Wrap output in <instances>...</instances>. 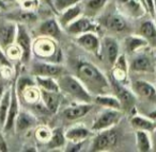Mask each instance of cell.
<instances>
[{"mask_svg":"<svg viewBox=\"0 0 156 152\" xmlns=\"http://www.w3.org/2000/svg\"><path fill=\"white\" fill-rule=\"evenodd\" d=\"M76 77L80 80L83 86L93 97L111 92L109 78H107L98 66L87 60H77Z\"/></svg>","mask_w":156,"mask_h":152,"instance_id":"cell-1","label":"cell"},{"mask_svg":"<svg viewBox=\"0 0 156 152\" xmlns=\"http://www.w3.org/2000/svg\"><path fill=\"white\" fill-rule=\"evenodd\" d=\"M61 94L67 96L75 102L93 103V96L88 92L76 76L73 75H61L57 78Z\"/></svg>","mask_w":156,"mask_h":152,"instance_id":"cell-2","label":"cell"},{"mask_svg":"<svg viewBox=\"0 0 156 152\" xmlns=\"http://www.w3.org/2000/svg\"><path fill=\"white\" fill-rule=\"evenodd\" d=\"M32 54L35 58L42 60L59 63L61 58L60 49H58L57 41L46 36H41L33 42Z\"/></svg>","mask_w":156,"mask_h":152,"instance_id":"cell-3","label":"cell"},{"mask_svg":"<svg viewBox=\"0 0 156 152\" xmlns=\"http://www.w3.org/2000/svg\"><path fill=\"white\" fill-rule=\"evenodd\" d=\"M109 81H110V85H111V92L119 99L122 106V111L127 112V113H132L135 110L136 102H137V96L133 92V90H129L126 86V84H123L121 82L117 81L111 76L109 78Z\"/></svg>","mask_w":156,"mask_h":152,"instance_id":"cell-4","label":"cell"},{"mask_svg":"<svg viewBox=\"0 0 156 152\" xmlns=\"http://www.w3.org/2000/svg\"><path fill=\"white\" fill-rule=\"evenodd\" d=\"M118 143H119V134L115 127L103 131H98L96 132L94 138L92 139L90 151H109L117 147Z\"/></svg>","mask_w":156,"mask_h":152,"instance_id":"cell-5","label":"cell"},{"mask_svg":"<svg viewBox=\"0 0 156 152\" xmlns=\"http://www.w3.org/2000/svg\"><path fill=\"white\" fill-rule=\"evenodd\" d=\"M122 117H123V111L122 110L104 109L96 115L93 124L91 127L92 132L96 133L98 131L113 128L115 124L119 123Z\"/></svg>","mask_w":156,"mask_h":152,"instance_id":"cell-6","label":"cell"},{"mask_svg":"<svg viewBox=\"0 0 156 152\" xmlns=\"http://www.w3.org/2000/svg\"><path fill=\"white\" fill-rule=\"evenodd\" d=\"M102 26L100 22H94L92 17H89L87 15H81L78 18H76L74 22H72L69 25H67L64 28L65 32L72 36H77V35L83 34L87 32H96L100 31Z\"/></svg>","mask_w":156,"mask_h":152,"instance_id":"cell-7","label":"cell"},{"mask_svg":"<svg viewBox=\"0 0 156 152\" xmlns=\"http://www.w3.org/2000/svg\"><path fill=\"white\" fill-rule=\"evenodd\" d=\"M30 71L34 77L41 76V77L58 78L61 75H63L64 68L59 63H54V62H50V61L35 58L31 62Z\"/></svg>","mask_w":156,"mask_h":152,"instance_id":"cell-8","label":"cell"},{"mask_svg":"<svg viewBox=\"0 0 156 152\" xmlns=\"http://www.w3.org/2000/svg\"><path fill=\"white\" fill-rule=\"evenodd\" d=\"M15 44L22 50L20 61L24 64H27L32 59V39L24 24H17V33H16Z\"/></svg>","mask_w":156,"mask_h":152,"instance_id":"cell-9","label":"cell"},{"mask_svg":"<svg viewBox=\"0 0 156 152\" xmlns=\"http://www.w3.org/2000/svg\"><path fill=\"white\" fill-rule=\"evenodd\" d=\"M115 3L117 11L126 18L138 19L147 13V10L140 0H115Z\"/></svg>","mask_w":156,"mask_h":152,"instance_id":"cell-10","label":"cell"},{"mask_svg":"<svg viewBox=\"0 0 156 152\" xmlns=\"http://www.w3.org/2000/svg\"><path fill=\"white\" fill-rule=\"evenodd\" d=\"M120 56V45L117 39L112 36H105L101 43L100 59L107 63L110 67L115 64Z\"/></svg>","mask_w":156,"mask_h":152,"instance_id":"cell-11","label":"cell"},{"mask_svg":"<svg viewBox=\"0 0 156 152\" xmlns=\"http://www.w3.org/2000/svg\"><path fill=\"white\" fill-rule=\"evenodd\" d=\"M118 12V11H117ZM100 25L113 33H123L127 31L128 24L126 17L121 13H108L101 17Z\"/></svg>","mask_w":156,"mask_h":152,"instance_id":"cell-12","label":"cell"},{"mask_svg":"<svg viewBox=\"0 0 156 152\" xmlns=\"http://www.w3.org/2000/svg\"><path fill=\"white\" fill-rule=\"evenodd\" d=\"M20 99L18 96L17 90H16V78L13 80L11 84V102H10V107L8 111V117L5 120V126L2 127L3 131L9 132L15 126V120L17 117L18 113H20Z\"/></svg>","mask_w":156,"mask_h":152,"instance_id":"cell-13","label":"cell"},{"mask_svg":"<svg viewBox=\"0 0 156 152\" xmlns=\"http://www.w3.org/2000/svg\"><path fill=\"white\" fill-rule=\"evenodd\" d=\"M75 42L86 51L90 52L96 58H100L101 43L102 39L96 32H87L75 36Z\"/></svg>","mask_w":156,"mask_h":152,"instance_id":"cell-14","label":"cell"},{"mask_svg":"<svg viewBox=\"0 0 156 152\" xmlns=\"http://www.w3.org/2000/svg\"><path fill=\"white\" fill-rule=\"evenodd\" d=\"M132 90L140 100L149 103H156V87L144 80H135L132 82Z\"/></svg>","mask_w":156,"mask_h":152,"instance_id":"cell-15","label":"cell"},{"mask_svg":"<svg viewBox=\"0 0 156 152\" xmlns=\"http://www.w3.org/2000/svg\"><path fill=\"white\" fill-rule=\"evenodd\" d=\"M16 33H17V22L13 20H3L0 22V47L5 51L15 44Z\"/></svg>","mask_w":156,"mask_h":152,"instance_id":"cell-16","label":"cell"},{"mask_svg":"<svg viewBox=\"0 0 156 152\" xmlns=\"http://www.w3.org/2000/svg\"><path fill=\"white\" fill-rule=\"evenodd\" d=\"M128 65H129V70L134 73H150L155 70V65L151 56H147L142 50L133 54V58Z\"/></svg>","mask_w":156,"mask_h":152,"instance_id":"cell-17","label":"cell"},{"mask_svg":"<svg viewBox=\"0 0 156 152\" xmlns=\"http://www.w3.org/2000/svg\"><path fill=\"white\" fill-rule=\"evenodd\" d=\"M61 31H62V27L60 26L58 19L56 18H48L41 22L37 27V33L40 36L50 37L56 41L60 39Z\"/></svg>","mask_w":156,"mask_h":152,"instance_id":"cell-18","label":"cell"},{"mask_svg":"<svg viewBox=\"0 0 156 152\" xmlns=\"http://www.w3.org/2000/svg\"><path fill=\"white\" fill-rule=\"evenodd\" d=\"M93 109L92 103H86V102H76V104L67 106L63 110L62 114L65 119L67 120H77L80 118L85 117L89 112Z\"/></svg>","mask_w":156,"mask_h":152,"instance_id":"cell-19","label":"cell"},{"mask_svg":"<svg viewBox=\"0 0 156 152\" xmlns=\"http://www.w3.org/2000/svg\"><path fill=\"white\" fill-rule=\"evenodd\" d=\"M92 130L85 126V124L78 123L69 127L65 131V137L66 141L71 143H80V141H86V139L91 135Z\"/></svg>","mask_w":156,"mask_h":152,"instance_id":"cell-20","label":"cell"},{"mask_svg":"<svg viewBox=\"0 0 156 152\" xmlns=\"http://www.w3.org/2000/svg\"><path fill=\"white\" fill-rule=\"evenodd\" d=\"M81 2H83V1H81ZM81 2L72 5V7L67 8L64 11L60 12V13L58 14V16H59L58 22H59V24H60V26L62 27L63 30H64V28L67 25H69L72 22H74L76 18H78L79 16L83 15V3Z\"/></svg>","mask_w":156,"mask_h":152,"instance_id":"cell-21","label":"cell"},{"mask_svg":"<svg viewBox=\"0 0 156 152\" xmlns=\"http://www.w3.org/2000/svg\"><path fill=\"white\" fill-rule=\"evenodd\" d=\"M40 88V87H39ZM41 101L51 114H56L61 102V92H51L40 88Z\"/></svg>","mask_w":156,"mask_h":152,"instance_id":"cell-22","label":"cell"},{"mask_svg":"<svg viewBox=\"0 0 156 152\" xmlns=\"http://www.w3.org/2000/svg\"><path fill=\"white\" fill-rule=\"evenodd\" d=\"M138 34L147 42L150 47L156 49V24L153 18L141 22Z\"/></svg>","mask_w":156,"mask_h":152,"instance_id":"cell-23","label":"cell"},{"mask_svg":"<svg viewBox=\"0 0 156 152\" xmlns=\"http://www.w3.org/2000/svg\"><path fill=\"white\" fill-rule=\"evenodd\" d=\"M124 47L128 54H135L144 48L149 47L147 42L141 35H128L124 39Z\"/></svg>","mask_w":156,"mask_h":152,"instance_id":"cell-24","label":"cell"},{"mask_svg":"<svg viewBox=\"0 0 156 152\" xmlns=\"http://www.w3.org/2000/svg\"><path fill=\"white\" fill-rule=\"evenodd\" d=\"M37 122L35 116L31 112L28 111H20L15 120V130L17 132H25V131L31 129Z\"/></svg>","mask_w":156,"mask_h":152,"instance_id":"cell-25","label":"cell"},{"mask_svg":"<svg viewBox=\"0 0 156 152\" xmlns=\"http://www.w3.org/2000/svg\"><path fill=\"white\" fill-rule=\"evenodd\" d=\"M107 2H108V0H83L81 2L83 14L92 18L96 17L102 13Z\"/></svg>","mask_w":156,"mask_h":152,"instance_id":"cell-26","label":"cell"},{"mask_svg":"<svg viewBox=\"0 0 156 152\" xmlns=\"http://www.w3.org/2000/svg\"><path fill=\"white\" fill-rule=\"evenodd\" d=\"M93 102L98 105H101L104 109H115V110H122L121 103L119 99L115 95L108 94H102L93 97Z\"/></svg>","mask_w":156,"mask_h":152,"instance_id":"cell-27","label":"cell"},{"mask_svg":"<svg viewBox=\"0 0 156 152\" xmlns=\"http://www.w3.org/2000/svg\"><path fill=\"white\" fill-rule=\"evenodd\" d=\"M130 126L136 131L142 130V131H147V132H152L156 128V122H154L147 116L145 117V116L134 114L130 117Z\"/></svg>","mask_w":156,"mask_h":152,"instance_id":"cell-28","label":"cell"},{"mask_svg":"<svg viewBox=\"0 0 156 152\" xmlns=\"http://www.w3.org/2000/svg\"><path fill=\"white\" fill-rule=\"evenodd\" d=\"M66 137H65V131L62 128H56L52 130L50 139L46 143L48 149H59V148L65 147L66 144Z\"/></svg>","mask_w":156,"mask_h":152,"instance_id":"cell-29","label":"cell"},{"mask_svg":"<svg viewBox=\"0 0 156 152\" xmlns=\"http://www.w3.org/2000/svg\"><path fill=\"white\" fill-rule=\"evenodd\" d=\"M8 19L13 20L17 24H27V22H33L37 19V15L34 11H28V10H20L15 11L8 15Z\"/></svg>","mask_w":156,"mask_h":152,"instance_id":"cell-30","label":"cell"},{"mask_svg":"<svg viewBox=\"0 0 156 152\" xmlns=\"http://www.w3.org/2000/svg\"><path fill=\"white\" fill-rule=\"evenodd\" d=\"M136 145H137V150L140 152L152 151L151 133L147 132V131L137 130L136 131Z\"/></svg>","mask_w":156,"mask_h":152,"instance_id":"cell-31","label":"cell"},{"mask_svg":"<svg viewBox=\"0 0 156 152\" xmlns=\"http://www.w3.org/2000/svg\"><path fill=\"white\" fill-rule=\"evenodd\" d=\"M18 96H20V98L23 97L25 102L31 105L41 101V92H40V88L37 84L27 86L23 92L18 94Z\"/></svg>","mask_w":156,"mask_h":152,"instance_id":"cell-32","label":"cell"},{"mask_svg":"<svg viewBox=\"0 0 156 152\" xmlns=\"http://www.w3.org/2000/svg\"><path fill=\"white\" fill-rule=\"evenodd\" d=\"M35 83L42 90H51V92H60V88H59L58 80L57 78L54 77H41V76H37L34 77Z\"/></svg>","mask_w":156,"mask_h":152,"instance_id":"cell-33","label":"cell"},{"mask_svg":"<svg viewBox=\"0 0 156 152\" xmlns=\"http://www.w3.org/2000/svg\"><path fill=\"white\" fill-rule=\"evenodd\" d=\"M11 102V87L5 90L2 99L0 101V126L3 127L8 117V111Z\"/></svg>","mask_w":156,"mask_h":152,"instance_id":"cell-34","label":"cell"},{"mask_svg":"<svg viewBox=\"0 0 156 152\" xmlns=\"http://www.w3.org/2000/svg\"><path fill=\"white\" fill-rule=\"evenodd\" d=\"M51 132H52V130H50L48 127L42 126V127H39V128L35 130L34 136L39 141H42V143L46 144L50 139Z\"/></svg>","mask_w":156,"mask_h":152,"instance_id":"cell-35","label":"cell"},{"mask_svg":"<svg viewBox=\"0 0 156 152\" xmlns=\"http://www.w3.org/2000/svg\"><path fill=\"white\" fill-rule=\"evenodd\" d=\"M83 0H54V7L56 10V13L58 15L60 12L64 11L65 9L72 7L74 5H77V3L81 2Z\"/></svg>","mask_w":156,"mask_h":152,"instance_id":"cell-36","label":"cell"},{"mask_svg":"<svg viewBox=\"0 0 156 152\" xmlns=\"http://www.w3.org/2000/svg\"><path fill=\"white\" fill-rule=\"evenodd\" d=\"M5 53H7L8 58L10 60H18V59L20 60V58H22V50L16 44H13L12 46H10L7 49V51H5Z\"/></svg>","mask_w":156,"mask_h":152,"instance_id":"cell-37","label":"cell"},{"mask_svg":"<svg viewBox=\"0 0 156 152\" xmlns=\"http://www.w3.org/2000/svg\"><path fill=\"white\" fill-rule=\"evenodd\" d=\"M0 67H11L12 68L11 60L8 58L5 51L1 47H0Z\"/></svg>","mask_w":156,"mask_h":152,"instance_id":"cell-38","label":"cell"},{"mask_svg":"<svg viewBox=\"0 0 156 152\" xmlns=\"http://www.w3.org/2000/svg\"><path fill=\"white\" fill-rule=\"evenodd\" d=\"M23 9L28 10V11H34L39 7V0H26L23 1Z\"/></svg>","mask_w":156,"mask_h":152,"instance_id":"cell-39","label":"cell"},{"mask_svg":"<svg viewBox=\"0 0 156 152\" xmlns=\"http://www.w3.org/2000/svg\"><path fill=\"white\" fill-rule=\"evenodd\" d=\"M83 144H85V141H80V143H71V141H67V145L65 146V148H66L65 151H69V152L79 151Z\"/></svg>","mask_w":156,"mask_h":152,"instance_id":"cell-40","label":"cell"},{"mask_svg":"<svg viewBox=\"0 0 156 152\" xmlns=\"http://www.w3.org/2000/svg\"><path fill=\"white\" fill-rule=\"evenodd\" d=\"M141 2L144 5L147 13L153 18L154 17V0H141Z\"/></svg>","mask_w":156,"mask_h":152,"instance_id":"cell-41","label":"cell"},{"mask_svg":"<svg viewBox=\"0 0 156 152\" xmlns=\"http://www.w3.org/2000/svg\"><path fill=\"white\" fill-rule=\"evenodd\" d=\"M150 133H151V139H152V151L156 152V128Z\"/></svg>","mask_w":156,"mask_h":152,"instance_id":"cell-42","label":"cell"},{"mask_svg":"<svg viewBox=\"0 0 156 152\" xmlns=\"http://www.w3.org/2000/svg\"><path fill=\"white\" fill-rule=\"evenodd\" d=\"M43 1L48 5V7H49V9L51 10V12H54V13L57 15L56 10H55V7H54V0H43Z\"/></svg>","mask_w":156,"mask_h":152,"instance_id":"cell-43","label":"cell"},{"mask_svg":"<svg viewBox=\"0 0 156 152\" xmlns=\"http://www.w3.org/2000/svg\"><path fill=\"white\" fill-rule=\"evenodd\" d=\"M0 151H8V146L2 138H0Z\"/></svg>","mask_w":156,"mask_h":152,"instance_id":"cell-44","label":"cell"},{"mask_svg":"<svg viewBox=\"0 0 156 152\" xmlns=\"http://www.w3.org/2000/svg\"><path fill=\"white\" fill-rule=\"evenodd\" d=\"M147 117L151 118V119L153 120L154 122H156V110H154V111L150 112V113L147 114Z\"/></svg>","mask_w":156,"mask_h":152,"instance_id":"cell-45","label":"cell"},{"mask_svg":"<svg viewBox=\"0 0 156 152\" xmlns=\"http://www.w3.org/2000/svg\"><path fill=\"white\" fill-rule=\"evenodd\" d=\"M5 85H3L1 82H0V101H1V99H2V97H3V95H5Z\"/></svg>","mask_w":156,"mask_h":152,"instance_id":"cell-46","label":"cell"},{"mask_svg":"<svg viewBox=\"0 0 156 152\" xmlns=\"http://www.w3.org/2000/svg\"><path fill=\"white\" fill-rule=\"evenodd\" d=\"M0 10H7V5L5 0H0Z\"/></svg>","mask_w":156,"mask_h":152,"instance_id":"cell-47","label":"cell"},{"mask_svg":"<svg viewBox=\"0 0 156 152\" xmlns=\"http://www.w3.org/2000/svg\"><path fill=\"white\" fill-rule=\"evenodd\" d=\"M153 19L156 24V0H154V17H153Z\"/></svg>","mask_w":156,"mask_h":152,"instance_id":"cell-48","label":"cell"},{"mask_svg":"<svg viewBox=\"0 0 156 152\" xmlns=\"http://www.w3.org/2000/svg\"><path fill=\"white\" fill-rule=\"evenodd\" d=\"M154 71H155V76H156V65H155V70H154Z\"/></svg>","mask_w":156,"mask_h":152,"instance_id":"cell-49","label":"cell"},{"mask_svg":"<svg viewBox=\"0 0 156 152\" xmlns=\"http://www.w3.org/2000/svg\"><path fill=\"white\" fill-rule=\"evenodd\" d=\"M20 2H23V1H26V0H20Z\"/></svg>","mask_w":156,"mask_h":152,"instance_id":"cell-50","label":"cell"},{"mask_svg":"<svg viewBox=\"0 0 156 152\" xmlns=\"http://www.w3.org/2000/svg\"><path fill=\"white\" fill-rule=\"evenodd\" d=\"M0 12H1V10H0Z\"/></svg>","mask_w":156,"mask_h":152,"instance_id":"cell-51","label":"cell"}]
</instances>
